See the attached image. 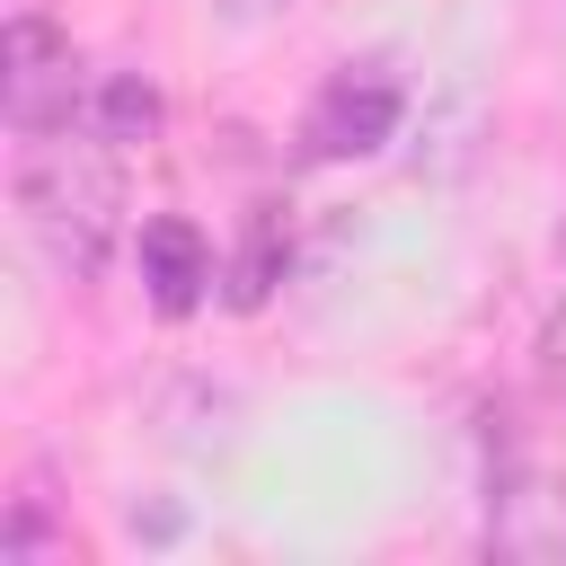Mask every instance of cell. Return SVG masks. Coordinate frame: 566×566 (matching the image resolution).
Masks as SVG:
<instances>
[{
    "label": "cell",
    "mask_w": 566,
    "mask_h": 566,
    "mask_svg": "<svg viewBox=\"0 0 566 566\" xmlns=\"http://www.w3.org/2000/svg\"><path fill=\"white\" fill-rule=\"evenodd\" d=\"M142 283H150V301H159L168 318H186V310L203 301V283H212V248H203V230H195L186 212L142 221Z\"/></svg>",
    "instance_id": "5b68a950"
},
{
    "label": "cell",
    "mask_w": 566,
    "mask_h": 566,
    "mask_svg": "<svg viewBox=\"0 0 566 566\" xmlns=\"http://www.w3.org/2000/svg\"><path fill=\"white\" fill-rule=\"evenodd\" d=\"M398 115H407L398 71H389V62H345V71L318 88L301 142H310V159H363V150H380V142L398 133Z\"/></svg>",
    "instance_id": "3957f363"
},
{
    "label": "cell",
    "mask_w": 566,
    "mask_h": 566,
    "mask_svg": "<svg viewBox=\"0 0 566 566\" xmlns=\"http://www.w3.org/2000/svg\"><path fill=\"white\" fill-rule=\"evenodd\" d=\"M71 548V531L53 522V495H44V478H27L18 495H9V522H0V557L9 566H35V557H62Z\"/></svg>",
    "instance_id": "8992f818"
},
{
    "label": "cell",
    "mask_w": 566,
    "mask_h": 566,
    "mask_svg": "<svg viewBox=\"0 0 566 566\" xmlns=\"http://www.w3.org/2000/svg\"><path fill=\"white\" fill-rule=\"evenodd\" d=\"M274 292V221H256V239H248V256H239V283H230V301L239 310H256Z\"/></svg>",
    "instance_id": "ba28073f"
},
{
    "label": "cell",
    "mask_w": 566,
    "mask_h": 566,
    "mask_svg": "<svg viewBox=\"0 0 566 566\" xmlns=\"http://www.w3.org/2000/svg\"><path fill=\"white\" fill-rule=\"evenodd\" d=\"M71 97H80V62H71V35L53 18H9L0 35V106L18 133H62L71 124Z\"/></svg>",
    "instance_id": "7a4b0ae2"
},
{
    "label": "cell",
    "mask_w": 566,
    "mask_h": 566,
    "mask_svg": "<svg viewBox=\"0 0 566 566\" xmlns=\"http://www.w3.org/2000/svg\"><path fill=\"white\" fill-rule=\"evenodd\" d=\"M557 256H566V230H557Z\"/></svg>",
    "instance_id": "30bf717a"
},
{
    "label": "cell",
    "mask_w": 566,
    "mask_h": 566,
    "mask_svg": "<svg viewBox=\"0 0 566 566\" xmlns=\"http://www.w3.org/2000/svg\"><path fill=\"white\" fill-rule=\"evenodd\" d=\"M486 548L495 557H531V566H566V478H531L513 469L486 504Z\"/></svg>",
    "instance_id": "277c9868"
},
{
    "label": "cell",
    "mask_w": 566,
    "mask_h": 566,
    "mask_svg": "<svg viewBox=\"0 0 566 566\" xmlns=\"http://www.w3.org/2000/svg\"><path fill=\"white\" fill-rule=\"evenodd\" d=\"M18 212L35 230V248L62 265V274H97L106 239H115V212H124V177H115V142L88 133H35V150L18 159Z\"/></svg>",
    "instance_id": "6da1fadb"
},
{
    "label": "cell",
    "mask_w": 566,
    "mask_h": 566,
    "mask_svg": "<svg viewBox=\"0 0 566 566\" xmlns=\"http://www.w3.org/2000/svg\"><path fill=\"white\" fill-rule=\"evenodd\" d=\"M97 133H106L115 150L150 142V133H159V88H150L142 71H106V80H97Z\"/></svg>",
    "instance_id": "52a82bcc"
},
{
    "label": "cell",
    "mask_w": 566,
    "mask_h": 566,
    "mask_svg": "<svg viewBox=\"0 0 566 566\" xmlns=\"http://www.w3.org/2000/svg\"><path fill=\"white\" fill-rule=\"evenodd\" d=\"M283 0H230V18H274Z\"/></svg>",
    "instance_id": "9c48e42d"
}]
</instances>
